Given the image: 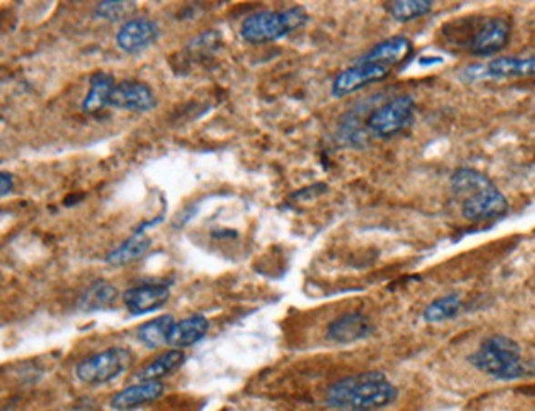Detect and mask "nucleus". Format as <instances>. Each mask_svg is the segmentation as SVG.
<instances>
[{
    "label": "nucleus",
    "instance_id": "f8f14e48",
    "mask_svg": "<svg viewBox=\"0 0 535 411\" xmlns=\"http://www.w3.org/2000/svg\"><path fill=\"white\" fill-rule=\"evenodd\" d=\"M371 321L361 313H346L331 321L327 329L329 341L337 344H353L372 335Z\"/></svg>",
    "mask_w": 535,
    "mask_h": 411
},
{
    "label": "nucleus",
    "instance_id": "39448f33",
    "mask_svg": "<svg viewBox=\"0 0 535 411\" xmlns=\"http://www.w3.org/2000/svg\"><path fill=\"white\" fill-rule=\"evenodd\" d=\"M415 117V101L410 95H398L369 114L366 129L374 137H396L412 125Z\"/></svg>",
    "mask_w": 535,
    "mask_h": 411
},
{
    "label": "nucleus",
    "instance_id": "6e6552de",
    "mask_svg": "<svg viewBox=\"0 0 535 411\" xmlns=\"http://www.w3.org/2000/svg\"><path fill=\"white\" fill-rule=\"evenodd\" d=\"M510 34L512 26L508 18H488L476 28L471 40L468 42V48L476 56H491L510 44Z\"/></svg>",
    "mask_w": 535,
    "mask_h": 411
},
{
    "label": "nucleus",
    "instance_id": "4be33fe9",
    "mask_svg": "<svg viewBox=\"0 0 535 411\" xmlns=\"http://www.w3.org/2000/svg\"><path fill=\"white\" fill-rule=\"evenodd\" d=\"M459 309H461V300L457 293H453L432 301L423 311V319L427 323H443L457 316Z\"/></svg>",
    "mask_w": 535,
    "mask_h": 411
},
{
    "label": "nucleus",
    "instance_id": "9b49d317",
    "mask_svg": "<svg viewBox=\"0 0 535 411\" xmlns=\"http://www.w3.org/2000/svg\"><path fill=\"white\" fill-rule=\"evenodd\" d=\"M168 300H170V290L167 285H160V283L138 285L124 293V303L129 309L130 315L134 316L154 313L156 309L162 308Z\"/></svg>",
    "mask_w": 535,
    "mask_h": 411
},
{
    "label": "nucleus",
    "instance_id": "7ed1b4c3",
    "mask_svg": "<svg viewBox=\"0 0 535 411\" xmlns=\"http://www.w3.org/2000/svg\"><path fill=\"white\" fill-rule=\"evenodd\" d=\"M468 360L471 366L498 380H518L534 374V364L522 359V349L508 336L494 335L484 339Z\"/></svg>",
    "mask_w": 535,
    "mask_h": 411
},
{
    "label": "nucleus",
    "instance_id": "5701e85b",
    "mask_svg": "<svg viewBox=\"0 0 535 411\" xmlns=\"http://www.w3.org/2000/svg\"><path fill=\"white\" fill-rule=\"evenodd\" d=\"M132 4H126V2H101L97 4V9H96V17L106 18V20H121L129 9Z\"/></svg>",
    "mask_w": 535,
    "mask_h": 411
},
{
    "label": "nucleus",
    "instance_id": "4468645a",
    "mask_svg": "<svg viewBox=\"0 0 535 411\" xmlns=\"http://www.w3.org/2000/svg\"><path fill=\"white\" fill-rule=\"evenodd\" d=\"M484 77H524L535 76V50L526 56H504L479 66Z\"/></svg>",
    "mask_w": 535,
    "mask_h": 411
},
{
    "label": "nucleus",
    "instance_id": "aec40b11",
    "mask_svg": "<svg viewBox=\"0 0 535 411\" xmlns=\"http://www.w3.org/2000/svg\"><path fill=\"white\" fill-rule=\"evenodd\" d=\"M390 17L398 22H410L415 18L425 17L433 10L432 0H396L386 4Z\"/></svg>",
    "mask_w": 535,
    "mask_h": 411
},
{
    "label": "nucleus",
    "instance_id": "9d476101",
    "mask_svg": "<svg viewBox=\"0 0 535 411\" xmlns=\"http://www.w3.org/2000/svg\"><path fill=\"white\" fill-rule=\"evenodd\" d=\"M109 105L122 111L148 112L156 107V97L146 83L122 81L114 87Z\"/></svg>",
    "mask_w": 535,
    "mask_h": 411
},
{
    "label": "nucleus",
    "instance_id": "dca6fc26",
    "mask_svg": "<svg viewBox=\"0 0 535 411\" xmlns=\"http://www.w3.org/2000/svg\"><path fill=\"white\" fill-rule=\"evenodd\" d=\"M114 87H116V79L113 75L106 71H96L89 79V93L83 101V111L86 114L103 111L106 105H109V97Z\"/></svg>",
    "mask_w": 535,
    "mask_h": 411
},
{
    "label": "nucleus",
    "instance_id": "393cba45",
    "mask_svg": "<svg viewBox=\"0 0 535 411\" xmlns=\"http://www.w3.org/2000/svg\"><path fill=\"white\" fill-rule=\"evenodd\" d=\"M339 411H363V410H339Z\"/></svg>",
    "mask_w": 535,
    "mask_h": 411
},
{
    "label": "nucleus",
    "instance_id": "2eb2a0df",
    "mask_svg": "<svg viewBox=\"0 0 535 411\" xmlns=\"http://www.w3.org/2000/svg\"><path fill=\"white\" fill-rule=\"evenodd\" d=\"M207 329H209V323L207 317L201 315L185 317L180 323H175L167 344L178 349L190 347L193 344L199 343L207 335Z\"/></svg>",
    "mask_w": 535,
    "mask_h": 411
},
{
    "label": "nucleus",
    "instance_id": "6ab92c4d",
    "mask_svg": "<svg viewBox=\"0 0 535 411\" xmlns=\"http://www.w3.org/2000/svg\"><path fill=\"white\" fill-rule=\"evenodd\" d=\"M148 247H150V239L142 232H137L134 237L126 240L117 249L113 250L106 260L111 266H126V264H130V262L142 257L147 252Z\"/></svg>",
    "mask_w": 535,
    "mask_h": 411
},
{
    "label": "nucleus",
    "instance_id": "ddd939ff",
    "mask_svg": "<svg viewBox=\"0 0 535 411\" xmlns=\"http://www.w3.org/2000/svg\"><path fill=\"white\" fill-rule=\"evenodd\" d=\"M165 392V386L160 380L156 382H140L136 386H127L116 394L111 400L114 410H134L142 405L156 402Z\"/></svg>",
    "mask_w": 535,
    "mask_h": 411
},
{
    "label": "nucleus",
    "instance_id": "a211bd4d",
    "mask_svg": "<svg viewBox=\"0 0 535 411\" xmlns=\"http://www.w3.org/2000/svg\"><path fill=\"white\" fill-rule=\"evenodd\" d=\"M173 326L175 319L170 315L156 317L154 321H148L138 327V341L147 346L148 349H156L158 346L167 344Z\"/></svg>",
    "mask_w": 535,
    "mask_h": 411
},
{
    "label": "nucleus",
    "instance_id": "b1692460",
    "mask_svg": "<svg viewBox=\"0 0 535 411\" xmlns=\"http://www.w3.org/2000/svg\"><path fill=\"white\" fill-rule=\"evenodd\" d=\"M0 180H2V196H7L10 191L14 189V178L10 176L9 173H2V176H0Z\"/></svg>",
    "mask_w": 535,
    "mask_h": 411
},
{
    "label": "nucleus",
    "instance_id": "1a4fd4ad",
    "mask_svg": "<svg viewBox=\"0 0 535 411\" xmlns=\"http://www.w3.org/2000/svg\"><path fill=\"white\" fill-rule=\"evenodd\" d=\"M160 36V28L156 22L147 17L132 18L119 28L116 35V44L122 52L136 55L147 50L150 45Z\"/></svg>",
    "mask_w": 535,
    "mask_h": 411
},
{
    "label": "nucleus",
    "instance_id": "f257e3e1",
    "mask_svg": "<svg viewBox=\"0 0 535 411\" xmlns=\"http://www.w3.org/2000/svg\"><path fill=\"white\" fill-rule=\"evenodd\" d=\"M451 191L461 203L468 221L484 223L508 213L510 203L486 175L473 168H459L451 176Z\"/></svg>",
    "mask_w": 535,
    "mask_h": 411
},
{
    "label": "nucleus",
    "instance_id": "20e7f679",
    "mask_svg": "<svg viewBox=\"0 0 535 411\" xmlns=\"http://www.w3.org/2000/svg\"><path fill=\"white\" fill-rule=\"evenodd\" d=\"M308 22V14L303 7L285 10H264L249 15L242 22L241 36L252 45L270 44L302 28Z\"/></svg>",
    "mask_w": 535,
    "mask_h": 411
},
{
    "label": "nucleus",
    "instance_id": "f3484780",
    "mask_svg": "<svg viewBox=\"0 0 535 411\" xmlns=\"http://www.w3.org/2000/svg\"><path fill=\"white\" fill-rule=\"evenodd\" d=\"M183 362H185V354L180 349L165 352L162 356H158L154 362H150L147 367L138 374V380L140 382L160 380V378L170 376L172 372L182 366Z\"/></svg>",
    "mask_w": 535,
    "mask_h": 411
},
{
    "label": "nucleus",
    "instance_id": "423d86ee",
    "mask_svg": "<svg viewBox=\"0 0 535 411\" xmlns=\"http://www.w3.org/2000/svg\"><path fill=\"white\" fill-rule=\"evenodd\" d=\"M132 352L124 347H111L79 362L76 377L87 386H103L124 374L132 364Z\"/></svg>",
    "mask_w": 535,
    "mask_h": 411
},
{
    "label": "nucleus",
    "instance_id": "412c9836",
    "mask_svg": "<svg viewBox=\"0 0 535 411\" xmlns=\"http://www.w3.org/2000/svg\"><path fill=\"white\" fill-rule=\"evenodd\" d=\"M116 298H117V290L114 288L113 285L97 282L83 295L79 308L83 311H97V309L107 308L113 305Z\"/></svg>",
    "mask_w": 535,
    "mask_h": 411
},
{
    "label": "nucleus",
    "instance_id": "f03ea898",
    "mask_svg": "<svg viewBox=\"0 0 535 411\" xmlns=\"http://www.w3.org/2000/svg\"><path fill=\"white\" fill-rule=\"evenodd\" d=\"M398 386L380 372H364L341 378L329 386L327 403L338 410L371 411L398 400Z\"/></svg>",
    "mask_w": 535,
    "mask_h": 411
},
{
    "label": "nucleus",
    "instance_id": "0eeeda50",
    "mask_svg": "<svg viewBox=\"0 0 535 411\" xmlns=\"http://www.w3.org/2000/svg\"><path fill=\"white\" fill-rule=\"evenodd\" d=\"M394 71L386 63L372 58L371 55H364L363 58L354 63L353 66L343 69L333 81L331 95L335 97H345L356 91L369 86L372 83L384 81Z\"/></svg>",
    "mask_w": 535,
    "mask_h": 411
}]
</instances>
